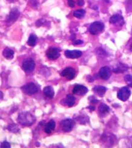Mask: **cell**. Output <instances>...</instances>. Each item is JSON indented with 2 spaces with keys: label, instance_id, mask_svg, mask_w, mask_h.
Here are the masks:
<instances>
[{
  "label": "cell",
  "instance_id": "cell-3",
  "mask_svg": "<svg viewBox=\"0 0 132 148\" xmlns=\"http://www.w3.org/2000/svg\"><path fill=\"white\" fill-rule=\"evenodd\" d=\"M61 51V50L59 48L51 47L46 51V56L50 60H56L60 56Z\"/></svg>",
  "mask_w": 132,
  "mask_h": 148
},
{
  "label": "cell",
  "instance_id": "cell-15",
  "mask_svg": "<svg viewBox=\"0 0 132 148\" xmlns=\"http://www.w3.org/2000/svg\"><path fill=\"white\" fill-rule=\"evenodd\" d=\"M56 126V123L54 120H51L50 121L46 123L44 126V132L48 134H51L53 131H54Z\"/></svg>",
  "mask_w": 132,
  "mask_h": 148
},
{
  "label": "cell",
  "instance_id": "cell-33",
  "mask_svg": "<svg viewBox=\"0 0 132 148\" xmlns=\"http://www.w3.org/2000/svg\"><path fill=\"white\" fill-rule=\"evenodd\" d=\"M130 50L132 51V43H131V44L130 45Z\"/></svg>",
  "mask_w": 132,
  "mask_h": 148
},
{
  "label": "cell",
  "instance_id": "cell-1",
  "mask_svg": "<svg viewBox=\"0 0 132 148\" xmlns=\"http://www.w3.org/2000/svg\"><path fill=\"white\" fill-rule=\"evenodd\" d=\"M17 120L18 123L23 126H30L35 122L36 118L34 114L30 112L23 111L18 114Z\"/></svg>",
  "mask_w": 132,
  "mask_h": 148
},
{
  "label": "cell",
  "instance_id": "cell-26",
  "mask_svg": "<svg viewBox=\"0 0 132 148\" xmlns=\"http://www.w3.org/2000/svg\"><path fill=\"white\" fill-rule=\"evenodd\" d=\"M1 147H10V144L8 142H4L1 144Z\"/></svg>",
  "mask_w": 132,
  "mask_h": 148
},
{
  "label": "cell",
  "instance_id": "cell-18",
  "mask_svg": "<svg viewBox=\"0 0 132 148\" xmlns=\"http://www.w3.org/2000/svg\"><path fill=\"white\" fill-rule=\"evenodd\" d=\"M93 91L96 94V95L100 97H102L105 92L107 91V88L103 86H96L93 88Z\"/></svg>",
  "mask_w": 132,
  "mask_h": 148
},
{
  "label": "cell",
  "instance_id": "cell-19",
  "mask_svg": "<svg viewBox=\"0 0 132 148\" xmlns=\"http://www.w3.org/2000/svg\"><path fill=\"white\" fill-rule=\"evenodd\" d=\"M3 55L6 59L11 60L14 57V51L8 47H6L3 50Z\"/></svg>",
  "mask_w": 132,
  "mask_h": 148
},
{
  "label": "cell",
  "instance_id": "cell-32",
  "mask_svg": "<svg viewBox=\"0 0 132 148\" xmlns=\"http://www.w3.org/2000/svg\"><path fill=\"white\" fill-rule=\"evenodd\" d=\"M3 92H1V99H3Z\"/></svg>",
  "mask_w": 132,
  "mask_h": 148
},
{
  "label": "cell",
  "instance_id": "cell-21",
  "mask_svg": "<svg viewBox=\"0 0 132 148\" xmlns=\"http://www.w3.org/2000/svg\"><path fill=\"white\" fill-rule=\"evenodd\" d=\"M36 41H37L36 36L34 34H31L29 37L28 41V44L30 47H34L36 44Z\"/></svg>",
  "mask_w": 132,
  "mask_h": 148
},
{
  "label": "cell",
  "instance_id": "cell-17",
  "mask_svg": "<svg viewBox=\"0 0 132 148\" xmlns=\"http://www.w3.org/2000/svg\"><path fill=\"white\" fill-rule=\"evenodd\" d=\"M43 93L46 97H47L50 99L54 97L55 95L54 90L51 86H47L44 87V88L43 89Z\"/></svg>",
  "mask_w": 132,
  "mask_h": 148
},
{
  "label": "cell",
  "instance_id": "cell-29",
  "mask_svg": "<svg viewBox=\"0 0 132 148\" xmlns=\"http://www.w3.org/2000/svg\"><path fill=\"white\" fill-rule=\"evenodd\" d=\"M77 3H78V5L82 6L84 4V0H78Z\"/></svg>",
  "mask_w": 132,
  "mask_h": 148
},
{
  "label": "cell",
  "instance_id": "cell-25",
  "mask_svg": "<svg viewBox=\"0 0 132 148\" xmlns=\"http://www.w3.org/2000/svg\"><path fill=\"white\" fill-rule=\"evenodd\" d=\"M124 80L130 87L132 88V76L128 75L124 77Z\"/></svg>",
  "mask_w": 132,
  "mask_h": 148
},
{
  "label": "cell",
  "instance_id": "cell-14",
  "mask_svg": "<svg viewBox=\"0 0 132 148\" xmlns=\"http://www.w3.org/2000/svg\"><path fill=\"white\" fill-rule=\"evenodd\" d=\"M110 23L112 24H120L122 25L124 24V18L119 14H116L110 18Z\"/></svg>",
  "mask_w": 132,
  "mask_h": 148
},
{
  "label": "cell",
  "instance_id": "cell-16",
  "mask_svg": "<svg viewBox=\"0 0 132 148\" xmlns=\"http://www.w3.org/2000/svg\"><path fill=\"white\" fill-rule=\"evenodd\" d=\"M110 112V108L105 103H101L99 107V112L101 117H105Z\"/></svg>",
  "mask_w": 132,
  "mask_h": 148
},
{
  "label": "cell",
  "instance_id": "cell-10",
  "mask_svg": "<svg viewBox=\"0 0 132 148\" xmlns=\"http://www.w3.org/2000/svg\"><path fill=\"white\" fill-rule=\"evenodd\" d=\"M111 70L109 66H103L100 69V72H99V75L100 77L103 80H108L111 76Z\"/></svg>",
  "mask_w": 132,
  "mask_h": 148
},
{
  "label": "cell",
  "instance_id": "cell-31",
  "mask_svg": "<svg viewBox=\"0 0 132 148\" xmlns=\"http://www.w3.org/2000/svg\"><path fill=\"white\" fill-rule=\"evenodd\" d=\"M88 108L89 109H90V111H94V110H95V108L94 107V106H89V107H88Z\"/></svg>",
  "mask_w": 132,
  "mask_h": 148
},
{
  "label": "cell",
  "instance_id": "cell-12",
  "mask_svg": "<svg viewBox=\"0 0 132 148\" xmlns=\"http://www.w3.org/2000/svg\"><path fill=\"white\" fill-rule=\"evenodd\" d=\"M64 54L66 58L74 59L80 58L82 55V53L80 50H66Z\"/></svg>",
  "mask_w": 132,
  "mask_h": 148
},
{
  "label": "cell",
  "instance_id": "cell-9",
  "mask_svg": "<svg viewBox=\"0 0 132 148\" xmlns=\"http://www.w3.org/2000/svg\"><path fill=\"white\" fill-rule=\"evenodd\" d=\"M74 95L78 96H84L88 92V89L86 86L82 85H76L72 91Z\"/></svg>",
  "mask_w": 132,
  "mask_h": 148
},
{
  "label": "cell",
  "instance_id": "cell-24",
  "mask_svg": "<svg viewBox=\"0 0 132 148\" xmlns=\"http://www.w3.org/2000/svg\"><path fill=\"white\" fill-rule=\"evenodd\" d=\"M76 120H78V122H80L81 124H85L89 120V117L87 116H80L76 118Z\"/></svg>",
  "mask_w": 132,
  "mask_h": 148
},
{
  "label": "cell",
  "instance_id": "cell-8",
  "mask_svg": "<svg viewBox=\"0 0 132 148\" xmlns=\"http://www.w3.org/2000/svg\"><path fill=\"white\" fill-rule=\"evenodd\" d=\"M61 76L65 77L69 80H71L75 78L76 76V71L72 67H67L61 72Z\"/></svg>",
  "mask_w": 132,
  "mask_h": 148
},
{
  "label": "cell",
  "instance_id": "cell-11",
  "mask_svg": "<svg viewBox=\"0 0 132 148\" xmlns=\"http://www.w3.org/2000/svg\"><path fill=\"white\" fill-rule=\"evenodd\" d=\"M76 99L72 95H67L65 98L63 99L61 101V103L64 106H67L69 107L73 106L75 103Z\"/></svg>",
  "mask_w": 132,
  "mask_h": 148
},
{
  "label": "cell",
  "instance_id": "cell-20",
  "mask_svg": "<svg viewBox=\"0 0 132 148\" xmlns=\"http://www.w3.org/2000/svg\"><path fill=\"white\" fill-rule=\"evenodd\" d=\"M129 69L127 65H125L124 64L120 63L119 64L116 68H115L113 71L115 73H123L124 72L126 71Z\"/></svg>",
  "mask_w": 132,
  "mask_h": 148
},
{
  "label": "cell",
  "instance_id": "cell-6",
  "mask_svg": "<svg viewBox=\"0 0 132 148\" xmlns=\"http://www.w3.org/2000/svg\"><path fill=\"white\" fill-rule=\"evenodd\" d=\"M131 95V91L127 86H124L119 90L118 92V98L123 102L127 101Z\"/></svg>",
  "mask_w": 132,
  "mask_h": 148
},
{
  "label": "cell",
  "instance_id": "cell-27",
  "mask_svg": "<svg viewBox=\"0 0 132 148\" xmlns=\"http://www.w3.org/2000/svg\"><path fill=\"white\" fill-rule=\"evenodd\" d=\"M67 2H68L69 5L70 7V8H74L75 3L74 0H67Z\"/></svg>",
  "mask_w": 132,
  "mask_h": 148
},
{
  "label": "cell",
  "instance_id": "cell-13",
  "mask_svg": "<svg viewBox=\"0 0 132 148\" xmlns=\"http://www.w3.org/2000/svg\"><path fill=\"white\" fill-rule=\"evenodd\" d=\"M19 16V12L17 9H13L9 15L6 18V22L8 24H12L15 22Z\"/></svg>",
  "mask_w": 132,
  "mask_h": 148
},
{
  "label": "cell",
  "instance_id": "cell-5",
  "mask_svg": "<svg viewBox=\"0 0 132 148\" xmlns=\"http://www.w3.org/2000/svg\"><path fill=\"white\" fill-rule=\"evenodd\" d=\"M23 92L28 95H33L38 91L37 86L34 83H29L21 87Z\"/></svg>",
  "mask_w": 132,
  "mask_h": 148
},
{
  "label": "cell",
  "instance_id": "cell-30",
  "mask_svg": "<svg viewBox=\"0 0 132 148\" xmlns=\"http://www.w3.org/2000/svg\"><path fill=\"white\" fill-rule=\"evenodd\" d=\"M98 102V100L96 99H95L94 97H91V100H90V102L91 103H96Z\"/></svg>",
  "mask_w": 132,
  "mask_h": 148
},
{
  "label": "cell",
  "instance_id": "cell-2",
  "mask_svg": "<svg viewBox=\"0 0 132 148\" xmlns=\"http://www.w3.org/2000/svg\"><path fill=\"white\" fill-rule=\"evenodd\" d=\"M104 29V24L100 21H95L92 23L89 27V32L91 35H96L100 33Z\"/></svg>",
  "mask_w": 132,
  "mask_h": 148
},
{
  "label": "cell",
  "instance_id": "cell-23",
  "mask_svg": "<svg viewBox=\"0 0 132 148\" xmlns=\"http://www.w3.org/2000/svg\"><path fill=\"white\" fill-rule=\"evenodd\" d=\"M8 130L13 133H16L19 131V128L18 127V126L14 123L9 125V126H8Z\"/></svg>",
  "mask_w": 132,
  "mask_h": 148
},
{
  "label": "cell",
  "instance_id": "cell-4",
  "mask_svg": "<svg viewBox=\"0 0 132 148\" xmlns=\"http://www.w3.org/2000/svg\"><path fill=\"white\" fill-rule=\"evenodd\" d=\"M75 121L71 119H66L61 121V127L63 131L65 132H69L75 126Z\"/></svg>",
  "mask_w": 132,
  "mask_h": 148
},
{
  "label": "cell",
  "instance_id": "cell-22",
  "mask_svg": "<svg viewBox=\"0 0 132 148\" xmlns=\"http://www.w3.org/2000/svg\"><path fill=\"white\" fill-rule=\"evenodd\" d=\"M85 14V11L84 9H78L74 12V16L77 18H82Z\"/></svg>",
  "mask_w": 132,
  "mask_h": 148
},
{
  "label": "cell",
  "instance_id": "cell-28",
  "mask_svg": "<svg viewBox=\"0 0 132 148\" xmlns=\"http://www.w3.org/2000/svg\"><path fill=\"white\" fill-rule=\"evenodd\" d=\"M82 43H83V41H81V40H80V39L75 40V41H74V45H80V44H82Z\"/></svg>",
  "mask_w": 132,
  "mask_h": 148
},
{
  "label": "cell",
  "instance_id": "cell-7",
  "mask_svg": "<svg viewBox=\"0 0 132 148\" xmlns=\"http://www.w3.org/2000/svg\"><path fill=\"white\" fill-rule=\"evenodd\" d=\"M23 69L26 73H30L34 70L35 68V63L32 59H25L23 63Z\"/></svg>",
  "mask_w": 132,
  "mask_h": 148
}]
</instances>
